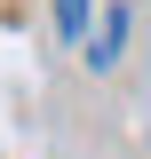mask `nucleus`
I'll list each match as a JSON object with an SVG mask.
<instances>
[{"instance_id":"nucleus-1","label":"nucleus","mask_w":151,"mask_h":159,"mask_svg":"<svg viewBox=\"0 0 151 159\" xmlns=\"http://www.w3.org/2000/svg\"><path fill=\"white\" fill-rule=\"evenodd\" d=\"M119 40H127V8L112 0V8L95 16V32H88V64H95V72H112V64H119Z\"/></svg>"},{"instance_id":"nucleus-2","label":"nucleus","mask_w":151,"mask_h":159,"mask_svg":"<svg viewBox=\"0 0 151 159\" xmlns=\"http://www.w3.org/2000/svg\"><path fill=\"white\" fill-rule=\"evenodd\" d=\"M56 32L64 40H88V0H56Z\"/></svg>"}]
</instances>
